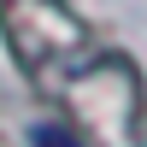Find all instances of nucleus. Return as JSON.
<instances>
[{
  "label": "nucleus",
  "mask_w": 147,
  "mask_h": 147,
  "mask_svg": "<svg viewBox=\"0 0 147 147\" xmlns=\"http://www.w3.org/2000/svg\"><path fill=\"white\" fill-rule=\"evenodd\" d=\"M0 35H6L18 71L41 82L47 94H59V82L94 53L88 24L65 0H0Z\"/></svg>",
  "instance_id": "f257e3e1"
},
{
  "label": "nucleus",
  "mask_w": 147,
  "mask_h": 147,
  "mask_svg": "<svg viewBox=\"0 0 147 147\" xmlns=\"http://www.w3.org/2000/svg\"><path fill=\"white\" fill-rule=\"evenodd\" d=\"M59 100L77 112V124L88 129L94 147H141V77L129 59L118 53H88L65 82Z\"/></svg>",
  "instance_id": "f03ea898"
},
{
  "label": "nucleus",
  "mask_w": 147,
  "mask_h": 147,
  "mask_svg": "<svg viewBox=\"0 0 147 147\" xmlns=\"http://www.w3.org/2000/svg\"><path fill=\"white\" fill-rule=\"evenodd\" d=\"M30 147H88V141L71 136L65 124H30Z\"/></svg>",
  "instance_id": "7ed1b4c3"
}]
</instances>
